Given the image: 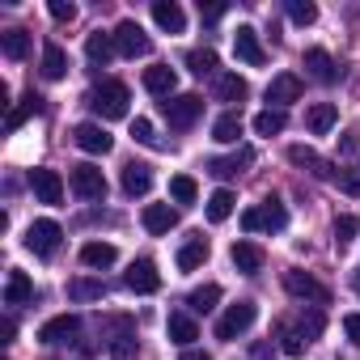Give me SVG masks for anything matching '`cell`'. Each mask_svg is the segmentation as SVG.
Instances as JSON below:
<instances>
[{
    "mask_svg": "<svg viewBox=\"0 0 360 360\" xmlns=\"http://www.w3.org/2000/svg\"><path fill=\"white\" fill-rule=\"evenodd\" d=\"M233 51H238V60H242V64H250V68H259V64L267 60V51H263V43H259V30H255V26H238V34H233Z\"/></svg>",
    "mask_w": 360,
    "mask_h": 360,
    "instance_id": "8fae6325",
    "label": "cell"
},
{
    "mask_svg": "<svg viewBox=\"0 0 360 360\" xmlns=\"http://www.w3.org/2000/svg\"><path fill=\"white\" fill-rule=\"evenodd\" d=\"M161 110H165V123H169L174 131H187V127H195V119L204 115V98H200V94H174V98L161 102Z\"/></svg>",
    "mask_w": 360,
    "mask_h": 360,
    "instance_id": "7a4b0ae2",
    "label": "cell"
},
{
    "mask_svg": "<svg viewBox=\"0 0 360 360\" xmlns=\"http://www.w3.org/2000/svg\"><path fill=\"white\" fill-rule=\"evenodd\" d=\"M288 225V212H284V204L271 195V200H263L259 204V229H267V233H280Z\"/></svg>",
    "mask_w": 360,
    "mask_h": 360,
    "instance_id": "f546056e",
    "label": "cell"
},
{
    "mask_svg": "<svg viewBox=\"0 0 360 360\" xmlns=\"http://www.w3.org/2000/svg\"><path fill=\"white\" fill-rule=\"evenodd\" d=\"M339 153H343V157H356V153H360V136H356V131H343Z\"/></svg>",
    "mask_w": 360,
    "mask_h": 360,
    "instance_id": "681fc988",
    "label": "cell"
},
{
    "mask_svg": "<svg viewBox=\"0 0 360 360\" xmlns=\"http://www.w3.org/2000/svg\"><path fill=\"white\" fill-rule=\"evenodd\" d=\"M144 89L157 94V98H174V89H178V72H174L169 64H153V68H144Z\"/></svg>",
    "mask_w": 360,
    "mask_h": 360,
    "instance_id": "2e32d148",
    "label": "cell"
},
{
    "mask_svg": "<svg viewBox=\"0 0 360 360\" xmlns=\"http://www.w3.org/2000/svg\"><path fill=\"white\" fill-rule=\"evenodd\" d=\"M288 161L297 165V169H305V174H314V178H335V169H330V161H322L314 148H305V144H292L288 148Z\"/></svg>",
    "mask_w": 360,
    "mask_h": 360,
    "instance_id": "e0dca14e",
    "label": "cell"
},
{
    "mask_svg": "<svg viewBox=\"0 0 360 360\" xmlns=\"http://www.w3.org/2000/svg\"><path fill=\"white\" fill-rule=\"evenodd\" d=\"M123 191H127V195H148V191H153V165L127 161V165H123Z\"/></svg>",
    "mask_w": 360,
    "mask_h": 360,
    "instance_id": "d6986e66",
    "label": "cell"
},
{
    "mask_svg": "<svg viewBox=\"0 0 360 360\" xmlns=\"http://www.w3.org/2000/svg\"><path fill=\"white\" fill-rule=\"evenodd\" d=\"M356 292H360V271H356Z\"/></svg>",
    "mask_w": 360,
    "mask_h": 360,
    "instance_id": "11a10c76",
    "label": "cell"
},
{
    "mask_svg": "<svg viewBox=\"0 0 360 360\" xmlns=\"http://www.w3.org/2000/svg\"><path fill=\"white\" fill-rule=\"evenodd\" d=\"M169 195H174L178 204H195V195H200L195 178H191V174H174V178H169Z\"/></svg>",
    "mask_w": 360,
    "mask_h": 360,
    "instance_id": "ab89813d",
    "label": "cell"
},
{
    "mask_svg": "<svg viewBox=\"0 0 360 360\" xmlns=\"http://www.w3.org/2000/svg\"><path fill=\"white\" fill-rule=\"evenodd\" d=\"M115 259H119V250H115L110 242H85V246H81V263H85V267H98V271H102V267H110Z\"/></svg>",
    "mask_w": 360,
    "mask_h": 360,
    "instance_id": "4dcf8cb0",
    "label": "cell"
},
{
    "mask_svg": "<svg viewBox=\"0 0 360 360\" xmlns=\"http://www.w3.org/2000/svg\"><path fill=\"white\" fill-rule=\"evenodd\" d=\"M47 13H51L56 22H72V18H77V5H72V0H51Z\"/></svg>",
    "mask_w": 360,
    "mask_h": 360,
    "instance_id": "7dc6e473",
    "label": "cell"
},
{
    "mask_svg": "<svg viewBox=\"0 0 360 360\" xmlns=\"http://www.w3.org/2000/svg\"><path fill=\"white\" fill-rule=\"evenodd\" d=\"M131 140H140V144H157L153 123H148V119H131Z\"/></svg>",
    "mask_w": 360,
    "mask_h": 360,
    "instance_id": "bcb514c9",
    "label": "cell"
},
{
    "mask_svg": "<svg viewBox=\"0 0 360 360\" xmlns=\"http://www.w3.org/2000/svg\"><path fill=\"white\" fill-rule=\"evenodd\" d=\"M102 339H106V347L127 343V339H136V322L127 314H110V318H102Z\"/></svg>",
    "mask_w": 360,
    "mask_h": 360,
    "instance_id": "484cf974",
    "label": "cell"
},
{
    "mask_svg": "<svg viewBox=\"0 0 360 360\" xmlns=\"http://www.w3.org/2000/svg\"><path fill=\"white\" fill-rule=\"evenodd\" d=\"M204 263H208V238H191L178 250V271H200Z\"/></svg>",
    "mask_w": 360,
    "mask_h": 360,
    "instance_id": "f1b7e54d",
    "label": "cell"
},
{
    "mask_svg": "<svg viewBox=\"0 0 360 360\" xmlns=\"http://www.w3.org/2000/svg\"><path fill=\"white\" fill-rule=\"evenodd\" d=\"M343 335H347L352 347H360V314H347L343 318Z\"/></svg>",
    "mask_w": 360,
    "mask_h": 360,
    "instance_id": "c3c4849f",
    "label": "cell"
},
{
    "mask_svg": "<svg viewBox=\"0 0 360 360\" xmlns=\"http://www.w3.org/2000/svg\"><path fill=\"white\" fill-rule=\"evenodd\" d=\"M72 140H77L81 153H94V157H106V153L115 148V136H110L102 123H77V127H72Z\"/></svg>",
    "mask_w": 360,
    "mask_h": 360,
    "instance_id": "52a82bcc",
    "label": "cell"
},
{
    "mask_svg": "<svg viewBox=\"0 0 360 360\" xmlns=\"http://www.w3.org/2000/svg\"><path fill=\"white\" fill-rule=\"evenodd\" d=\"M284 127H288V115L276 110V106H267V110L255 115V131H259V136H280Z\"/></svg>",
    "mask_w": 360,
    "mask_h": 360,
    "instance_id": "d590c367",
    "label": "cell"
},
{
    "mask_svg": "<svg viewBox=\"0 0 360 360\" xmlns=\"http://www.w3.org/2000/svg\"><path fill=\"white\" fill-rule=\"evenodd\" d=\"M68 187H72L81 200H89V204L106 200V178H102L98 165H72V169H68Z\"/></svg>",
    "mask_w": 360,
    "mask_h": 360,
    "instance_id": "5b68a950",
    "label": "cell"
},
{
    "mask_svg": "<svg viewBox=\"0 0 360 360\" xmlns=\"http://www.w3.org/2000/svg\"><path fill=\"white\" fill-rule=\"evenodd\" d=\"M200 18L204 22H221L225 18V5H204V0H200Z\"/></svg>",
    "mask_w": 360,
    "mask_h": 360,
    "instance_id": "f907efd6",
    "label": "cell"
},
{
    "mask_svg": "<svg viewBox=\"0 0 360 360\" xmlns=\"http://www.w3.org/2000/svg\"><path fill=\"white\" fill-rule=\"evenodd\" d=\"M292 335H301L305 343H314L318 335H322V309H309V314H301V322L297 326H288Z\"/></svg>",
    "mask_w": 360,
    "mask_h": 360,
    "instance_id": "60d3db41",
    "label": "cell"
},
{
    "mask_svg": "<svg viewBox=\"0 0 360 360\" xmlns=\"http://www.w3.org/2000/svg\"><path fill=\"white\" fill-rule=\"evenodd\" d=\"M26 301H34V280L13 267L9 271V284H5V305H26Z\"/></svg>",
    "mask_w": 360,
    "mask_h": 360,
    "instance_id": "4316f807",
    "label": "cell"
},
{
    "mask_svg": "<svg viewBox=\"0 0 360 360\" xmlns=\"http://www.w3.org/2000/svg\"><path fill=\"white\" fill-rule=\"evenodd\" d=\"M335 183H339V191H343V195L360 200V169H335Z\"/></svg>",
    "mask_w": 360,
    "mask_h": 360,
    "instance_id": "ee69618b",
    "label": "cell"
},
{
    "mask_svg": "<svg viewBox=\"0 0 360 360\" xmlns=\"http://www.w3.org/2000/svg\"><path fill=\"white\" fill-rule=\"evenodd\" d=\"M305 68H309V77L314 81H322V85H335L339 77H343V68L330 60V51H322V47H309L305 51Z\"/></svg>",
    "mask_w": 360,
    "mask_h": 360,
    "instance_id": "4fadbf2b",
    "label": "cell"
},
{
    "mask_svg": "<svg viewBox=\"0 0 360 360\" xmlns=\"http://www.w3.org/2000/svg\"><path fill=\"white\" fill-rule=\"evenodd\" d=\"M233 204H238V200H233V191H229V187L212 191V195H208V221H212V225L229 221V217H233Z\"/></svg>",
    "mask_w": 360,
    "mask_h": 360,
    "instance_id": "836d02e7",
    "label": "cell"
},
{
    "mask_svg": "<svg viewBox=\"0 0 360 360\" xmlns=\"http://www.w3.org/2000/svg\"><path fill=\"white\" fill-rule=\"evenodd\" d=\"M335 123H339V106H335V102H314V106L305 110V127H309L314 136H326Z\"/></svg>",
    "mask_w": 360,
    "mask_h": 360,
    "instance_id": "603a6c76",
    "label": "cell"
},
{
    "mask_svg": "<svg viewBox=\"0 0 360 360\" xmlns=\"http://www.w3.org/2000/svg\"><path fill=\"white\" fill-rule=\"evenodd\" d=\"M13 335H18V322H13V318H5V322H0V339L13 343Z\"/></svg>",
    "mask_w": 360,
    "mask_h": 360,
    "instance_id": "f5cc1de1",
    "label": "cell"
},
{
    "mask_svg": "<svg viewBox=\"0 0 360 360\" xmlns=\"http://www.w3.org/2000/svg\"><path fill=\"white\" fill-rule=\"evenodd\" d=\"M0 51L9 60H26L30 56V30H5L0 34Z\"/></svg>",
    "mask_w": 360,
    "mask_h": 360,
    "instance_id": "e575fe53",
    "label": "cell"
},
{
    "mask_svg": "<svg viewBox=\"0 0 360 360\" xmlns=\"http://www.w3.org/2000/svg\"><path fill=\"white\" fill-rule=\"evenodd\" d=\"M68 297H72V301H102V297H106V284L81 276V280H68Z\"/></svg>",
    "mask_w": 360,
    "mask_h": 360,
    "instance_id": "8d00e7d4",
    "label": "cell"
},
{
    "mask_svg": "<svg viewBox=\"0 0 360 360\" xmlns=\"http://www.w3.org/2000/svg\"><path fill=\"white\" fill-rule=\"evenodd\" d=\"M30 115H43V98H39L34 89L22 98V106H18V110H9V123H5V127H9V131H18V127L30 119Z\"/></svg>",
    "mask_w": 360,
    "mask_h": 360,
    "instance_id": "f35d334b",
    "label": "cell"
},
{
    "mask_svg": "<svg viewBox=\"0 0 360 360\" xmlns=\"http://www.w3.org/2000/svg\"><path fill=\"white\" fill-rule=\"evenodd\" d=\"M174 225H178V212H174L169 204H148V208H144V229H148L153 238L169 233Z\"/></svg>",
    "mask_w": 360,
    "mask_h": 360,
    "instance_id": "d4e9b609",
    "label": "cell"
},
{
    "mask_svg": "<svg viewBox=\"0 0 360 360\" xmlns=\"http://www.w3.org/2000/svg\"><path fill=\"white\" fill-rule=\"evenodd\" d=\"M85 56H89V64H110L115 56H119V43H115V34H102V30H94L89 39H85Z\"/></svg>",
    "mask_w": 360,
    "mask_h": 360,
    "instance_id": "7402d4cb",
    "label": "cell"
},
{
    "mask_svg": "<svg viewBox=\"0 0 360 360\" xmlns=\"http://www.w3.org/2000/svg\"><path fill=\"white\" fill-rule=\"evenodd\" d=\"M77 335H81V318L77 314H60V318L43 322V330H39L43 343H72Z\"/></svg>",
    "mask_w": 360,
    "mask_h": 360,
    "instance_id": "5bb4252c",
    "label": "cell"
},
{
    "mask_svg": "<svg viewBox=\"0 0 360 360\" xmlns=\"http://www.w3.org/2000/svg\"><path fill=\"white\" fill-rule=\"evenodd\" d=\"M165 330H169V339H174L178 347H191V343L200 339V326H195V318H191V314H183V309H174V314H169Z\"/></svg>",
    "mask_w": 360,
    "mask_h": 360,
    "instance_id": "44dd1931",
    "label": "cell"
},
{
    "mask_svg": "<svg viewBox=\"0 0 360 360\" xmlns=\"http://www.w3.org/2000/svg\"><path fill=\"white\" fill-rule=\"evenodd\" d=\"M30 187H34L39 204H60V200H64V178H60L56 169L34 165V169H30Z\"/></svg>",
    "mask_w": 360,
    "mask_h": 360,
    "instance_id": "9c48e42d",
    "label": "cell"
},
{
    "mask_svg": "<svg viewBox=\"0 0 360 360\" xmlns=\"http://www.w3.org/2000/svg\"><path fill=\"white\" fill-rule=\"evenodd\" d=\"M153 22L169 34L187 30V13H183V5H174V0H153Z\"/></svg>",
    "mask_w": 360,
    "mask_h": 360,
    "instance_id": "9a60e30c",
    "label": "cell"
},
{
    "mask_svg": "<svg viewBox=\"0 0 360 360\" xmlns=\"http://www.w3.org/2000/svg\"><path fill=\"white\" fill-rule=\"evenodd\" d=\"M127 102H131V94H127L123 81H102L89 94V106H94L98 119H123L127 115Z\"/></svg>",
    "mask_w": 360,
    "mask_h": 360,
    "instance_id": "6da1fadb",
    "label": "cell"
},
{
    "mask_svg": "<svg viewBox=\"0 0 360 360\" xmlns=\"http://www.w3.org/2000/svg\"><path fill=\"white\" fill-rule=\"evenodd\" d=\"M60 238H64V229H60L56 221H34V225L26 229V250H34L39 259H51V255L60 250Z\"/></svg>",
    "mask_w": 360,
    "mask_h": 360,
    "instance_id": "8992f818",
    "label": "cell"
},
{
    "mask_svg": "<svg viewBox=\"0 0 360 360\" xmlns=\"http://www.w3.org/2000/svg\"><path fill=\"white\" fill-rule=\"evenodd\" d=\"M301 77L297 72H280V77H271V85H267V102H276V110H284L288 102H301Z\"/></svg>",
    "mask_w": 360,
    "mask_h": 360,
    "instance_id": "7c38bea8",
    "label": "cell"
},
{
    "mask_svg": "<svg viewBox=\"0 0 360 360\" xmlns=\"http://www.w3.org/2000/svg\"><path fill=\"white\" fill-rule=\"evenodd\" d=\"M356 238H360V217H352V212L335 217V242L347 246V242H356Z\"/></svg>",
    "mask_w": 360,
    "mask_h": 360,
    "instance_id": "b9f144b4",
    "label": "cell"
},
{
    "mask_svg": "<svg viewBox=\"0 0 360 360\" xmlns=\"http://www.w3.org/2000/svg\"><path fill=\"white\" fill-rule=\"evenodd\" d=\"M284 288H288V297H297V301H309L314 309L318 305H330V288L322 284V280H314L309 271H284Z\"/></svg>",
    "mask_w": 360,
    "mask_h": 360,
    "instance_id": "3957f363",
    "label": "cell"
},
{
    "mask_svg": "<svg viewBox=\"0 0 360 360\" xmlns=\"http://www.w3.org/2000/svg\"><path fill=\"white\" fill-rule=\"evenodd\" d=\"M115 43H119V56H127V60H136V56H148V34L136 26V22H119V30H115Z\"/></svg>",
    "mask_w": 360,
    "mask_h": 360,
    "instance_id": "30bf717a",
    "label": "cell"
},
{
    "mask_svg": "<svg viewBox=\"0 0 360 360\" xmlns=\"http://www.w3.org/2000/svg\"><path fill=\"white\" fill-rule=\"evenodd\" d=\"M238 136H242V115H238V110H225V115L212 123V140H217V144H238Z\"/></svg>",
    "mask_w": 360,
    "mask_h": 360,
    "instance_id": "d6a6232c",
    "label": "cell"
},
{
    "mask_svg": "<svg viewBox=\"0 0 360 360\" xmlns=\"http://www.w3.org/2000/svg\"><path fill=\"white\" fill-rule=\"evenodd\" d=\"M123 284H127L131 292L148 297V292H157V288H161V271H157V263H153V259H136V263L127 267Z\"/></svg>",
    "mask_w": 360,
    "mask_h": 360,
    "instance_id": "ba28073f",
    "label": "cell"
},
{
    "mask_svg": "<svg viewBox=\"0 0 360 360\" xmlns=\"http://www.w3.org/2000/svg\"><path fill=\"white\" fill-rule=\"evenodd\" d=\"M242 229H246V233H259V208H246V212H242Z\"/></svg>",
    "mask_w": 360,
    "mask_h": 360,
    "instance_id": "816d5d0a",
    "label": "cell"
},
{
    "mask_svg": "<svg viewBox=\"0 0 360 360\" xmlns=\"http://www.w3.org/2000/svg\"><path fill=\"white\" fill-rule=\"evenodd\" d=\"M217 301H221V284H200V288L187 297V309H191V314H208V309H217Z\"/></svg>",
    "mask_w": 360,
    "mask_h": 360,
    "instance_id": "74e56055",
    "label": "cell"
},
{
    "mask_svg": "<svg viewBox=\"0 0 360 360\" xmlns=\"http://www.w3.org/2000/svg\"><path fill=\"white\" fill-rule=\"evenodd\" d=\"M288 18L297 26H314L318 22V5H309V0H288Z\"/></svg>",
    "mask_w": 360,
    "mask_h": 360,
    "instance_id": "7bdbcfd3",
    "label": "cell"
},
{
    "mask_svg": "<svg viewBox=\"0 0 360 360\" xmlns=\"http://www.w3.org/2000/svg\"><path fill=\"white\" fill-rule=\"evenodd\" d=\"M250 161H255V148H238L233 157H212V161H208V174H212V178H238Z\"/></svg>",
    "mask_w": 360,
    "mask_h": 360,
    "instance_id": "ffe728a7",
    "label": "cell"
},
{
    "mask_svg": "<svg viewBox=\"0 0 360 360\" xmlns=\"http://www.w3.org/2000/svg\"><path fill=\"white\" fill-rule=\"evenodd\" d=\"M43 77L47 81H64L68 77V51L60 43H47L43 47Z\"/></svg>",
    "mask_w": 360,
    "mask_h": 360,
    "instance_id": "83f0119b",
    "label": "cell"
},
{
    "mask_svg": "<svg viewBox=\"0 0 360 360\" xmlns=\"http://www.w3.org/2000/svg\"><path fill=\"white\" fill-rule=\"evenodd\" d=\"M250 98V85H246V77H238V72H221L217 77V102H246Z\"/></svg>",
    "mask_w": 360,
    "mask_h": 360,
    "instance_id": "cb8c5ba5",
    "label": "cell"
},
{
    "mask_svg": "<svg viewBox=\"0 0 360 360\" xmlns=\"http://www.w3.org/2000/svg\"><path fill=\"white\" fill-rule=\"evenodd\" d=\"M229 259H233V267H238L242 276H259V271H263V263H267V255H263L255 242H233Z\"/></svg>",
    "mask_w": 360,
    "mask_h": 360,
    "instance_id": "ac0fdd59",
    "label": "cell"
},
{
    "mask_svg": "<svg viewBox=\"0 0 360 360\" xmlns=\"http://www.w3.org/2000/svg\"><path fill=\"white\" fill-rule=\"evenodd\" d=\"M187 360H212V356H208V352H191V347H187Z\"/></svg>",
    "mask_w": 360,
    "mask_h": 360,
    "instance_id": "db71d44e",
    "label": "cell"
},
{
    "mask_svg": "<svg viewBox=\"0 0 360 360\" xmlns=\"http://www.w3.org/2000/svg\"><path fill=\"white\" fill-rule=\"evenodd\" d=\"M187 68L195 77H221V60L212 47H200V51H187Z\"/></svg>",
    "mask_w": 360,
    "mask_h": 360,
    "instance_id": "1f68e13d",
    "label": "cell"
},
{
    "mask_svg": "<svg viewBox=\"0 0 360 360\" xmlns=\"http://www.w3.org/2000/svg\"><path fill=\"white\" fill-rule=\"evenodd\" d=\"M280 347H284V356H305V347H309V343H305L301 335H292L288 326H280Z\"/></svg>",
    "mask_w": 360,
    "mask_h": 360,
    "instance_id": "f6af8a7d",
    "label": "cell"
},
{
    "mask_svg": "<svg viewBox=\"0 0 360 360\" xmlns=\"http://www.w3.org/2000/svg\"><path fill=\"white\" fill-rule=\"evenodd\" d=\"M255 318H259V305L255 301H238V305H229L225 314H221V322H217V339H238V335H246L250 326H255Z\"/></svg>",
    "mask_w": 360,
    "mask_h": 360,
    "instance_id": "277c9868",
    "label": "cell"
}]
</instances>
